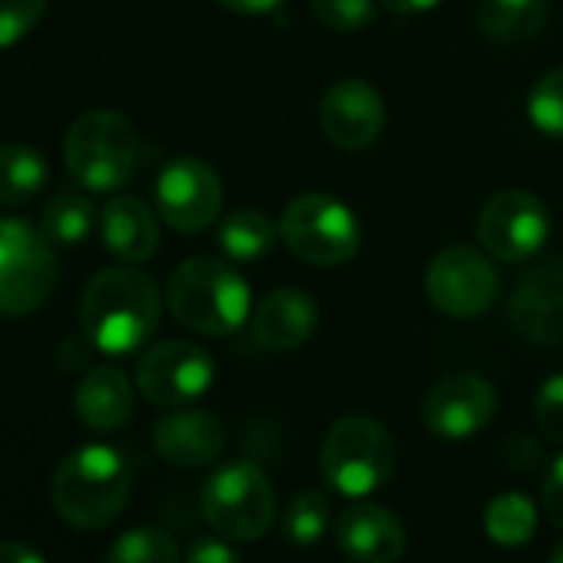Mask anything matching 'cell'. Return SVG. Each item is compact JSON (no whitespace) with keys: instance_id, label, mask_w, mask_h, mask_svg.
Segmentation results:
<instances>
[{"instance_id":"6da1fadb","label":"cell","mask_w":563,"mask_h":563,"mask_svg":"<svg viewBox=\"0 0 563 563\" xmlns=\"http://www.w3.org/2000/svg\"><path fill=\"white\" fill-rule=\"evenodd\" d=\"M159 309V289L143 268L130 262L110 265L97 272L84 289V339L103 355H130L156 332Z\"/></svg>"},{"instance_id":"7a4b0ae2","label":"cell","mask_w":563,"mask_h":563,"mask_svg":"<svg viewBox=\"0 0 563 563\" xmlns=\"http://www.w3.org/2000/svg\"><path fill=\"white\" fill-rule=\"evenodd\" d=\"M169 312L179 325L206 339L235 335L252 312L249 282L222 258L196 255L186 258L166 286Z\"/></svg>"},{"instance_id":"3957f363","label":"cell","mask_w":563,"mask_h":563,"mask_svg":"<svg viewBox=\"0 0 563 563\" xmlns=\"http://www.w3.org/2000/svg\"><path fill=\"white\" fill-rule=\"evenodd\" d=\"M130 464L107 444H87L67 454L54 474L51 500L77 530L110 527L130 500Z\"/></svg>"},{"instance_id":"277c9868","label":"cell","mask_w":563,"mask_h":563,"mask_svg":"<svg viewBox=\"0 0 563 563\" xmlns=\"http://www.w3.org/2000/svg\"><path fill=\"white\" fill-rule=\"evenodd\" d=\"M140 159V133L117 110L80 113L64 140L67 173L90 192L120 189Z\"/></svg>"},{"instance_id":"5b68a950","label":"cell","mask_w":563,"mask_h":563,"mask_svg":"<svg viewBox=\"0 0 563 563\" xmlns=\"http://www.w3.org/2000/svg\"><path fill=\"white\" fill-rule=\"evenodd\" d=\"M398 448L388 428L365 415H349L335 421L322 441L319 467L332 490L345 497L375 494L395 471Z\"/></svg>"},{"instance_id":"8992f818","label":"cell","mask_w":563,"mask_h":563,"mask_svg":"<svg viewBox=\"0 0 563 563\" xmlns=\"http://www.w3.org/2000/svg\"><path fill=\"white\" fill-rule=\"evenodd\" d=\"M278 239L299 262L335 268L355 258L362 245V222L349 202L329 192H306L282 209Z\"/></svg>"},{"instance_id":"52a82bcc","label":"cell","mask_w":563,"mask_h":563,"mask_svg":"<svg viewBox=\"0 0 563 563\" xmlns=\"http://www.w3.org/2000/svg\"><path fill=\"white\" fill-rule=\"evenodd\" d=\"M60 262L54 242L24 219H0V316L37 312L57 289Z\"/></svg>"},{"instance_id":"ba28073f","label":"cell","mask_w":563,"mask_h":563,"mask_svg":"<svg viewBox=\"0 0 563 563\" xmlns=\"http://www.w3.org/2000/svg\"><path fill=\"white\" fill-rule=\"evenodd\" d=\"M202 517L225 540H258L275 520V490L252 461H229L202 487Z\"/></svg>"},{"instance_id":"9c48e42d","label":"cell","mask_w":563,"mask_h":563,"mask_svg":"<svg viewBox=\"0 0 563 563\" xmlns=\"http://www.w3.org/2000/svg\"><path fill=\"white\" fill-rule=\"evenodd\" d=\"M497 289L500 278L494 262L474 245L441 249L424 272L428 302L448 319H474L487 312L497 299Z\"/></svg>"},{"instance_id":"30bf717a","label":"cell","mask_w":563,"mask_h":563,"mask_svg":"<svg viewBox=\"0 0 563 563\" xmlns=\"http://www.w3.org/2000/svg\"><path fill=\"white\" fill-rule=\"evenodd\" d=\"M550 239V212L540 196L527 189H504L487 199L477 216V242L487 255L523 262Z\"/></svg>"},{"instance_id":"8fae6325","label":"cell","mask_w":563,"mask_h":563,"mask_svg":"<svg viewBox=\"0 0 563 563\" xmlns=\"http://www.w3.org/2000/svg\"><path fill=\"white\" fill-rule=\"evenodd\" d=\"M156 212L176 232H202L222 212V179L196 156H179L156 176Z\"/></svg>"},{"instance_id":"7c38bea8","label":"cell","mask_w":563,"mask_h":563,"mask_svg":"<svg viewBox=\"0 0 563 563\" xmlns=\"http://www.w3.org/2000/svg\"><path fill=\"white\" fill-rule=\"evenodd\" d=\"M216 382V365L192 342H159L136 365V388L159 408H183L202 398Z\"/></svg>"},{"instance_id":"4fadbf2b","label":"cell","mask_w":563,"mask_h":563,"mask_svg":"<svg viewBox=\"0 0 563 563\" xmlns=\"http://www.w3.org/2000/svg\"><path fill=\"white\" fill-rule=\"evenodd\" d=\"M497 415V391L474 372L441 378L421 405V421L444 441H467L484 431Z\"/></svg>"},{"instance_id":"5bb4252c","label":"cell","mask_w":563,"mask_h":563,"mask_svg":"<svg viewBox=\"0 0 563 563\" xmlns=\"http://www.w3.org/2000/svg\"><path fill=\"white\" fill-rule=\"evenodd\" d=\"M319 123L329 143H335L339 150H368L385 130V100L368 80L345 77L325 90Z\"/></svg>"},{"instance_id":"9a60e30c","label":"cell","mask_w":563,"mask_h":563,"mask_svg":"<svg viewBox=\"0 0 563 563\" xmlns=\"http://www.w3.org/2000/svg\"><path fill=\"white\" fill-rule=\"evenodd\" d=\"M510 322L533 345H563V265H540L517 282Z\"/></svg>"},{"instance_id":"2e32d148","label":"cell","mask_w":563,"mask_h":563,"mask_svg":"<svg viewBox=\"0 0 563 563\" xmlns=\"http://www.w3.org/2000/svg\"><path fill=\"white\" fill-rule=\"evenodd\" d=\"M316 329L319 306L306 289L268 292L249 319L252 342L265 352H296L316 335Z\"/></svg>"},{"instance_id":"e0dca14e","label":"cell","mask_w":563,"mask_h":563,"mask_svg":"<svg viewBox=\"0 0 563 563\" xmlns=\"http://www.w3.org/2000/svg\"><path fill=\"white\" fill-rule=\"evenodd\" d=\"M335 540L342 553L355 563H395L405 556V523L382 504H352L339 523H335Z\"/></svg>"},{"instance_id":"ac0fdd59","label":"cell","mask_w":563,"mask_h":563,"mask_svg":"<svg viewBox=\"0 0 563 563\" xmlns=\"http://www.w3.org/2000/svg\"><path fill=\"white\" fill-rule=\"evenodd\" d=\"M153 448L176 467H206L225 448V428L209 411H173L153 424Z\"/></svg>"},{"instance_id":"d6986e66","label":"cell","mask_w":563,"mask_h":563,"mask_svg":"<svg viewBox=\"0 0 563 563\" xmlns=\"http://www.w3.org/2000/svg\"><path fill=\"white\" fill-rule=\"evenodd\" d=\"M100 239L110 255L120 262L140 265L159 249V222L156 212L136 196H117L100 212Z\"/></svg>"},{"instance_id":"ffe728a7","label":"cell","mask_w":563,"mask_h":563,"mask_svg":"<svg viewBox=\"0 0 563 563\" xmlns=\"http://www.w3.org/2000/svg\"><path fill=\"white\" fill-rule=\"evenodd\" d=\"M74 408L90 431L110 434L133 415V385L113 365L90 368L74 391Z\"/></svg>"},{"instance_id":"44dd1931","label":"cell","mask_w":563,"mask_h":563,"mask_svg":"<svg viewBox=\"0 0 563 563\" xmlns=\"http://www.w3.org/2000/svg\"><path fill=\"white\" fill-rule=\"evenodd\" d=\"M550 0H477V27L497 44H523L540 34Z\"/></svg>"},{"instance_id":"7402d4cb","label":"cell","mask_w":563,"mask_h":563,"mask_svg":"<svg viewBox=\"0 0 563 563\" xmlns=\"http://www.w3.org/2000/svg\"><path fill=\"white\" fill-rule=\"evenodd\" d=\"M51 176L47 156L27 143L0 146V206H21L34 199Z\"/></svg>"},{"instance_id":"603a6c76","label":"cell","mask_w":563,"mask_h":563,"mask_svg":"<svg viewBox=\"0 0 563 563\" xmlns=\"http://www.w3.org/2000/svg\"><path fill=\"white\" fill-rule=\"evenodd\" d=\"M97 222H100L97 206L90 202V196H84L77 189L54 192L41 212V232L54 245H80L84 239H90Z\"/></svg>"},{"instance_id":"cb8c5ba5","label":"cell","mask_w":563,"mask_h":563,"mask_svg":"<svg viewBox=\"0 0 563 563\" xmlns=\"http://www.w3.org/2000/svg\"><path fill=\"white\" fill-rule=\"evenodd\" d=\"M278 229L258 209H235L219 222V245L232 262H255L275 249Z\"/></svg>"},{"instance_id":"d4e9b609","label":"cell","mask_w":563,"mask_h":563,"mask_svg":"<svg viewBox=\"0 0 563 563\" xmlns=\"http://www.w3.org/2000/svg\"><path fill=\"white\" fill-rule=\"evenodd\" d=\"M484 530L497 547H523L537 530V507L520 490L497 494L484 510Z\"/></svg>"},{"instance_id":"484cf974","label":"cell","mask_w":563,"mask_h":563,"mask_svg":"<svg viewBox=\"0 0 563 563\" xmlns=\"http://www.w3.org/2000/svg\"><path fill=\"white\" fill-rule=\"evenodd\" d=\"M103 563H179V543L159 527H133L113 540Z\"/></svg>"},{"instance_id":"4316f807","label":"cell","mask_w":563,"mask_h":563,"mask_svg":"<svg viewBox=\"0 0 563 563\" xmlns=\"http://www.w3.org/2000/svg\"><path fill=\"white\" fill-rule=\"evenodd\" d=\"M329 497L322 490H302L299 497H292V504L286 507V517H282V530H286V540L292 547H316L325 530H329Z\"/></svg>"},{"instance_id":"83f0119b","label":"cell","mask_w":563,"mask_h":563,"mask_svg":"<svg viewBox=\"0 0 563 563\" xmlns=\"http://www.w3.org/2000/svg\"><path fill=\"white\" fill-rule=\"evenodd\" d=\"M527 120L550 140H563V67L543 74L527 97Z\"/></svg>"},{"instance_id":"f1b7e54d","label":"cell","mask_w":563,"mask_h":563,"mask_svg":"<svg viewBox=\"0 0 563 563\" xmlns=\"http://www.w3.org/2000/svg\"><path fill=\"white\" fill-rule=\"evenodd\" d=\"M312 14L335 34H358L375 24L378 4L375 0H312Z\"/></svg>"},{"instance_id":"f546056e","label":"cell","mask_w":563,"mask_h":563,"mask_svg":"<svg viewBox=\"0 0 563 563\" xmlns=\"http://www.w3.org/2000/svg\"><path fill=\"white\" fill-rule=\"evenodd\" d=\"M47 14V0H0V51L31 37Z\"/></svg>"},{"instance_id":"4dcf8cb0","label":"cell","mask_w":563,"mask_h":563,"mask_svg":"<svg viewBox=\"0 0 563 563\" xmlns=\"http://www.w3.org/2000/svg\"><path fill=\"white\" fill-rule=\"evenodd\" d=\"M533 421L547 441L563 444V372L550 375L533 398Z\"/></svg>"},{"instance_id":"1f68e13d","label":"cell","mask_w":563,"mask_h":563,"mask_svg":"<svg viewBox=\"0 0 563 563\" xmlns=\"http://www.w3.org/2000/svg\"><path fill=\"white\" fill-rule=\"evenodd\" d=\"M186 563H242V560H239V553L225 543V537H222V540H216V537H199V540L189 547Z\"/></svg>"},{"instance_id":"d6a6232c","label":"cell","mask_w":563,"mask_h":563,"mask_svg":"<svg viewBox=\"0 0 563 563\" xmlns=\"http://www.w3.org/2000/svg\"><path fill=\"white\" fill-rule=\"evenodd\" d=\"M543 510L556 527H563V454L550 464V474L543 481Z\"/></svg>"},{"instance_id":"836d02e7","label":"cell","mask_w":563,"mask_h":563,"mask_svg":"<svg viewBox=\"0 0 563 563\" xmlns=\"http://www.w3.org/2000/svg\"><path fill=\"white\" fill-rule=\"evenodd\" d=\"M0 563H47V556L24 540H0Z\"/></svg>"},{"instance_id":"e575fe53","label":"cell","mask_w":563,"mask_h":563,"mask_svg":"<svg viewBox=\"0 0 563 563\" xmlns=\"http://www.w3.org/2000/svg\"><path fill=\"white\" fill-rule=\"evenodd\" d=\"M219 4L232 14H242V18H262V14L278 11L286 0H219Z\"/></svg>"},{"instance_id":"d590c367","label":"cell","mask_w":563,"mask_h":563,"mask_svg":"<svg viewBox=\"0 0 563 563\" xmlns=\"http://www.w3.org/2000/svg\"><path fill=\"white\" fill-rule=\"evenodd\" d=\"M382 4L391 11V14H401V18H411V14H424V11H434L444 0H382Z\"/></svg>"},{"instance_id":"8d00e7d4","label":"cell","mask_w":563,"mask_h":563,"mask_svg":"<svg viewBox=\"0 0 563 563\" xmlns=\"http://www.w3.org/2000/svg\"><path fill=\"white\" fill-rule=\"evenodd\" d=\"M550 563H563V543L550 553Z\"/></svg>"}]
</instances>
